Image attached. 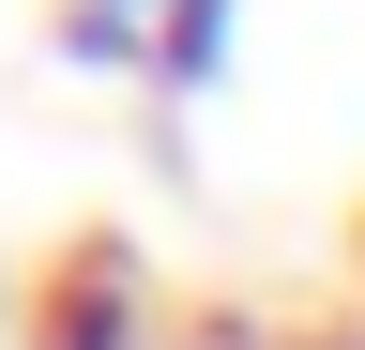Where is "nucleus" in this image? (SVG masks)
I'll return each mask as SVG.
<instances>
[{
    "label": "nucleus",
    "mask_w": 365,
    "mask_h": 350,
    "mask_svg": "<svg viewBox=\"0 0 365 350\" xmlns=\"http://www.w3.org/2000/svg\"><path fill=\"white\" fill-rule=\"evenodd\" d=\"M228 16H244V0H168V31H153V92H213V76H228Z\"/></svg>",
    "instance_id": "obj_1"
},
{
    "label": "nucleus",
    "mask_w": 365,
    "mask_h": 350,
    "mask_svg": "<svg viewBox=\"0 0 365 350\" xmlns=\"http://www.w3.org/2000/svg\"><path fill=\"white\" fill-rule=\"evenodd\" d=\"M76 16H122V31H168V0H76Z\"/></svg>",
    "instance_id": "obj_2"
}]
</instances>
